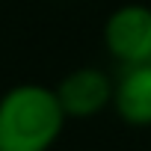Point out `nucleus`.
Wrapping results in <instances>:
<instances>
[{
  "label": "nucleus",
  "instance_id": "1",
  "mask_svg": "<svg viewBox=\"0 0 151 151\" xmlns=\"http://www.w3.org/2000/svg\"><path fill=\"white\" fill-rule=\"evenodd\" d=\"M65 122L50 86L18 83L0 95V151H50Z\"/></svg>",
  "mask_w": 151,
  "mask_h": 151
},
{
  "label": "nucleus",
  "instance_id": "2",
  "mask_svg": "<svg viewBox=\"0 0 151 151\" xmlns=\"http://www.w3.org/2000/svg\"><path fill=\"white\" fill-rule=\"evenodd\" d=\"M104 47L124 68L151 62V6L145 3L116 6L104 21Z\"/></svg>",
  "mask_w": 151,
  "mask_h": 151
},
{
  "label": "nucleus",
  "instance_id": "3",
  "mask_svg": "<svg viewBox=\"0 0 151 151\" xmlns=\"http://www.w3.org/2000/svg\"><path fill=\"white\" fill-rule=\"evenodd\" d=\"M113 86H116V80L104 68L80 65V68L68 71L53 86V92L59 98L65 119H95L113 104Z\"/></svg>",
  "mask_w": 151,
  "mask_h": 151
},
{
  "label": "nucleus",
  "instance_id": "4",
  "mask_svg": "<svg viewBox=\"0 0 151 151\" xmlns=\"http://www.w3.org/2000/svg\"><path fill=\"white\" fill-rule=\"evenodd\" d=\"M113 110L133 127L151 124V62L130 65L113 86Z\"/></svg>",
  "mask_w": 151,
  "mask_h": 151
}]
</instances>
